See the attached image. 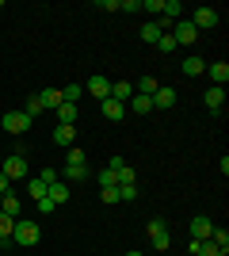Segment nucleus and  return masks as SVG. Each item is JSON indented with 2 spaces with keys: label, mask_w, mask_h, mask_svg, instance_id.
I'll return each instance as SVG.
<instances>
[{
  "label": "nucleus",
  "mask_w": 229,
  "mask_h": 256,
  "mask_svg": "<svg viewBox=\"0 0 229 256\" xmlns=\"http://www.w3.org/2000/svg\"><path fill=\"white\" fill-rule=\"evenodd\" d=\"M180 73L195 80V76H203V73H207V62H203L199 54H187V58H184V65H180Z\"/></svg>",
  "instance_id": "nucleus-10"
},
{
  "label": "nucleus",
  "mask_w": 229,
  "mask_h": 256,
  "mask_svg": "<svg viewBox=\"0 0 229 256\" xmlns=\"http://www.w3.org/2000/svg\"><path fill=\"white\" fill-rule=\"evenodd\" d=\"M180 16H184V4H180V0H164L161 20H164V23H172V20H180Z\"/></svg>",
  "instance_id": "nucleus-25"
},
{
  "label": "nucleus",
  "mask_w": 229,
  "mask_h": 256,
  "mask_svg": "<svg viewBox=\"0 0 229 256\" xmlns=\"http://www.w3.org/2000/svg\"><path fill=\"white\" fill-rule=\"evenodd\" d=\"M172 38H176V46H191L199 38V31L191 27V20H176V27H172Z\"/></svg>",
  "instance_id": "nucleus-7"
},
{
  "label": "nucleus",
  "mask_w": 229,
  "mask_h": 256,
  "mask_svg": "<svg viewBox=\"0 0 229 256\" xmlns=\"http://www.w3.org/2000/svg\"><path fill=\"white\" fill-rule=\"evenodd\" d=\"M38 180H42L46 188H50V184H57V180H61V172H57V168H38Z\"/></svg>",
  "instance_id": "nucleus-31"
},
{
  "label": "nucleus",
  "mask_w": 229,
  "mask_h": 256,
  "mask_svg": "<svg viewBox=\"0 0 229 256\" xmlns=\"http://www.w3.org/2000/svg\"><path fill=\"white\" fill-rule=\"evenodd\" d=\"M88 176H92V168H88V164H65V168H61V180H73V184H80V180H88Z\"/></svg>",
  "instance_id": "nucleus-16"
},
{
  "label": "nucleus",
  "mask_w": 229,
  "mask_h": 256,
  "mask_svg": "<svg viewBox=\"0 0 229 256\" xmlns=\"http://www.w3.org/2000/svg\"><path fill=\"white\" fill-rule=\"evenodd\" d=\"M80 96H84V84H65L61 88V100H65V104H76Z\"/></svg>",
  "instance_id": "nucleus-27"
},
{
  "label": "nucleus",
  "mask_w": 229,
  "mask_h": 256,
  "mask_svg": "<svg viewBox=\"0 0 229 256\" xmlns=\"http://www.w3.org/2000/svg\"><path fill=\"white\" fill-rule=\"evenodd\" d=\"M126 256H142V252H134V248H130V252H126Z\"/></svg>",
  "instance_id": "nucleus-41"
},
{
  "label": "nucleus",
  "mask_w": 229,
  "mask_h": 256,
  "mask_svg": "<svg viewBox=\"0 0 229 256\" xmlns=\"http://www.w3.org/2000/svg\"><path fill=\"white\" fill-rule=\"evenodd\" d=\"M46 199H54V206L69 203V184H65V180H57V184H50V192H46Z\"/></svg>",
  "instance_id": "nucleus-20"
},
{
  "label": "nucleus",
  "mask_w": 229,
  "mask_h": 256,
  "mask_svg": "<svg viewBox=\"0 0 229 256\" xmlns=\"http://www.w3.org/2000/svg\"><path fill=\"white\" fill-rule=\"evenodd\" d=\"M207 76H210V84H214V88H226V80H229V65H226V62L207 65Z\"/></svg>",
  "instance_id": "nucleus-14"
},
{
  "label": "nucleus",
  "mask_w": 229,
  "mask_h": 256,
  "mask_svg": "<svg viewBox=\"0 0 229 256\" xmlns=\"http://www.w3.org/2000/svg\"><path fill=\"white\" fill-rule=\"evenodd\" d=\"M99 111H103V118H111V122H122V118H126V104H119V100H103V104H99Z\"/></svg>",
  "instance_id": "nucleus-12"
},
{
  "label": "nucleus",
  "mask_w": 229,
  "mask_h": 256,
  "mask_svg": "<svg viewBox=\"0 0 229 256\" xmlns=\"http://www.w3.org/2000/svg\"><path fill=\"white\" fill-rule=\"evenodd\" d=\"M11 230H15V218H8V214L0 210V237H11Z\"/></svg>",
  "instance_id": "nucleus-33"
},
{
  "label": "nucleus",
  "mask_w": 229,
  "mask_h": 256,
  "mask_svg": "<svg viewBox=\"0 0 229 256\" xmlns=\"http://www.w3.org/2000/svg\"><path fill=\"white\" fill-rule=\"evenodd\" d=\"M176 88L172 84H157V92H153V111H157V107H161V111H168V107H176Z\"/></svg>",
  "instance_id": "nucleus-8"
},
{
  "label": "nucleus",
  "mask_w": 229,
  "mask_h": 256,
  "mask_svg": "<svg viewBox=\"0 0 229 256\" xmlns=\"http://www.w3.org/2000/svg\"><path fill=\"white\" fill-rule=\"evenodd\" d=\"M8 192H11V180L4 176V172H0V195H8Z\"/></svg>",
  "instance_id": "nucleus-40"
},
{
  "label": "nucleus",
  "mask_w": 229,
  "mask_h": 256,
  "mask_svg": "<svg viewBox=\"0 0 229 256\" xmlns=\"http://www.w3.org/2000/svg\"><path fill=\"white\" fill-rule=\"evenodd\" d=\"M46 192H50V188H46L38 176H27V195H31V199H46Z\"/></svg>",
  "instance_id": "nucleus-26"
},
{
  "label": "nucleus",
  "mask_w": 229,
  "mask_h": 256,
  "mask_svg": "<svg viewBox=\"0 0 229 256\" xmlns=\"http://www.w3.org/2000/svg\"><path fill=\"white\" fill-rule=\"evenodd\" d=\"M38 237H42V230H38V222H31V218H15V230H11V241L23 248L38 245Z\"/></svg>",
  "instance_id": "nucleus-1"
},
{
  "label": "nucleus",
  "mask_w": 229,
  "mask_h": 256,
  "mask_svg": "<svg viewBox=\"0 0 229 256\" xmlns=\"http://www.w3.org/2000/svg\"><path fill=\"white\" fill-rule=\"evenodd\" d=\"M23 111H27L31 118H38V115H42V104H38V96H31V100H27V107H23Z\"/></svg>",
  "instance_id": "nucleus-35"
},
{
  "label": "nucleus",
  "mask_w": 229,
  "mask_h": 256,
  "mask_svg": "<svg viewBox=\"0 0 229 256\" xmlns=\"http://www.w3.org/2000/svg\"><path fill=\"white\" fill-rule=\"evenodd\" d=\"M54 142L61 146V150H73L76 146V126H61V122H57L54 126Z\"/></svg>",
  "instance_id": "nucleus-15"
},
{
  "label": "nucleus",
  "mask_w": 229,
  "mask_h": 256,
  "mask_svg": "<svg viewBox=\"0 0 229 256\" xmlns=\"http://www.w3.org/2000/svg\"><path fill=\"white\" fill-rule=\"evenodd\" d=\"M164 31H168V23H164V20H149V23H142V38H145V42H153V46H157V38H161Z\"/></svg>",
  "instance_id": "nucleus-13"
},
{
  "label": "nucleus",
  "mask_w": 229,
  "mask_h": 256,
  "mask_svg": "<svg viewBox=\"0 0 229 256\" xmlns=\"http://www.w3.org/2000/svg\"><path fill=\"white\" fill-rule=\"evenodd\" d=\"M191 27H195V31L218 27V8H195V12H191Z\"/></svg>",
  "instance_id": "nucleus-5"
},
{
  "label": "nucleus",
  "mask_w": 229,
  "mask_h": 256,
  "mask_svg": "<svg viewBox=\"0 0 229 256\" xmlns=\"http://www.w3.org/2000/svg\"><path fill=\"white\" fill-rule=\"evenodd\" d=\"M0 8H4V0H0Z\"/></svg>",
  "instance_id": "nucleus-42"
},
{
  "label": "nucleus",
  "mask_w": 229,
  "mask_h": 256,
  "mask_svg": "<svg viewBox=\"0 0 229 256\" xmlns=\"http://www.w3.org/2000/svg\"><path fill=\"white\" fill-rule=\"evenodd\" d=\"M99 199L103 203H119V188H99Z\"/></svg>",
  "instance_id": "nucleus-36"
},
{
  "label": "nucleus",
  "mask_w": 229,
  "mask_h": 256,
  "mask_svg": "<svg viewBox=\"0 0 229 256\" xmlns=\"http://www.w3.org/2000/svg\"><path fill=\"white\" fill-rule=\"evenodd\" d=\"M76 115H80L76 104H61L57 107V122H61V126H76Z\"/></svg>",
  "instance_id": "nucleus-19"
},
{
  "label": "nucleus",
  "mask_w": 229,
  "mask_h": 256,
  "mask_svg": "<svg viewBox=\"0 0 229 256\" xmlns=\"http://www.w3.org/2000/svg\"><path fill=\"white\" fill-rule=\"evenodd\" d=\"M149 241L157 252H168V245H172V234H168V226L161 222V218H153L149 222Z\"/></svg>",
  "instance_id": "nucleus-4"
},
{
  "label": "nucleus",
  "mask_w": 229,
  "mask_h": 256,
  "mask_svg": "<svg viewBox=\"0 0 229 256\" xmlns=\"http://www.w3.org/2000/svg\"><path fill=\"white\" fill-rule=\"evenodd\" d=\"M34 203H38V214H54V210H57L54 199H34Z\"/></svg>",
  "instance_id": "nucleus-39"
},
{
  "label": "nucleus",
  "mask_w": 229,
  "mask_h": 256,
  "mask_svg": "<svg viewBox=\"0 0 229 256\" xmlns=\"http://www.w3.org/2000/svg\"><path fill=\"white\" fill-rule=\"evenodd\" d=\"M84 92H92V96H96L99 104H103V100L111 96V80H107L103 73H92V76L84 80Z\"/></svg>",
  "instance_id": "nucleus-6"
},
{
  "label": "nucleus",
  "mask_w": 229,
  "mask_h": 256,
  "mask_svg": "<svg viewBox=\"0 0 229 256\" xmlns=\"http://www.w3.org/2000/svg\"><path fill=\"white\" fill-rule=\"evenodd\" d=\"M210 241H214L218 252H229V230L226 226H214V230H210Z\"/></svg>",
  "instance_id": "nucleus-23"
},
{
  "label": "nucleus",
  "mask_w": 229,
  "mask_h": 256,
  "mask_svg": "<svg viewBox=\"0 0 229 256\" xmlns=\"http://www.w3.org/2000/svg\"><path fill=\"white\" fill-rule=\"evenodd\" d=\"M157 46H161V54H172V50H176V38H172V31H164L161 38H157Z\"/></svg>",
  "instance_id": "nucleus-32"
},
{
  "label": "nucleus",
  "mask_w": 229,
  "mask_h": 256,
  "mask_svg": "<svg viewBox=\"0 0 229 256\" xmlns=\"http://www.w3.org/2000/svg\"><path fill=\"white\" fill-rule=\"evenodd\" d=\"M138 199V184H122L119 188V203H134Z\"/></svg>",
  "instance_id": "nucleus-29"
},
{
  "label": "nucleus",
  "mask_w": 229,
  "mask_h": 256,
  "mask_svg": "<svg viewBox=\"0 0 229 256\" xmlns=\"http://www.w3.org/2000/svg\"><path fill=\"white\" fill-rule=\"evenodd\" d=\"M187 248H191V256H222L218 248H214V241H210V237H207V241H191Z\"/></svg>",
  "instance_id": "nucleus-24"
},
{
  "label": "nucleus",
  "mask_w": 229,
  "mask_h": 256,
  "mask_svg": "<svg viewBox=\"0 0 229 256\" xmlns=\"http://www.w3.org/2000/svg\"><path fill=\"white\" fill-rule=\"evenodd\" d=\"M222 256H229V252H222Z\"/></svg>",
  "instance_id": "nucleus-43"
},
{
  "label": "nucleus",
  "mask_w": 229,
  "mask_h": 256,
  "mask_svg": "<svg viewBox=\"0 0 229 256\" xmlns=\"http://www.w3.org/2000/svg\"><path fill=\"white\" fill-rule=\"evenodd\" d=\"M142 8H145V12H157V16H161V12H164V0H142Z\"/></svg>",
  "instance_id": "nucleus-38"
},
{
  "label": "nucleus",
  "mask_w": 229,
  "mask_h": 256,
  "mask_svg": "<svg viewBox=\"0 0 229 256\" xmlns=\"http://www.w3.org/2000/svg\"><path fill=\"white\" fill-rule=\"evenodd\" d=\"M0 210L8 214V218H19V210H23V203H19V195H4V199H0Z\"/></svg>",
  "instance_id": "nucleus-22"
},
{
  "label": "nucleus",
  "mask_w": 229,
  "mask_h": 256,
  "mask_svg": "<svg viewBox=\"0 0 229 256\" xmlns=\"http://www.w3.org/2000/svg\"><path fill=\"white\" fill-rule=\"evenodd\" d=\"M130 111H134V115H149V111H153V96L134 92V96H130Z\"/></svg>",
  "instance_id": "nucleus-21"
},
{
  "label": "nucleus",
  "mask_w": 229,
  "mask_h": 256,
  "mask_svg": "<svg viewBox=\"0 0 229 256\" xmlns=\"http://www.w3.org/2000/svg\"><path fill=\"white\" fill-rule=\"evenodd\" d=\"M99 188H119V184H115V172H111V168L99 172Z\"/></svg>",
  "instance_id": "nucleus-37"
},
{
  "label": "nucleus",
  "mask_w": 229,
  "mask_h": 256,
  "mask_svg": "<svg viewBox=\"0 0 229 256\" xmlns=\"http://www.w3.org/2000/svg\"><path fill=\"white\" fill-rule=\"evenodd\" d=\"M31 122L34 118L27 115V111H4V115H0V130H8V134H27Z\"/></svg>",
  "instance_id": "nucleus-2"
},
{
  "label": "nucleus",
  "mask_w": 229,
  "mask_h": 256,
  "mask_svg": "<svg viewBox=\"0 0 229 256\" xmlns=\"http://www.w3.org/2000/svg\"><path fill=\"white\" fill-rule=\"evenodd\" d=\"M210 230H214V222H210L207 214H195V218H191V241H207Z\"/></svg>",
  "instance_id": "nucleus-11"
},
{
  "label": "nucleus",
  "mask_w": 229,
  "mask_h": 256,
  "mask_svg": "<svg viewBox=\"0 0 229 256\" xmlns=\"http://www.w3.org/2000/svg\"><path fill=\"white\" fill-rule=\"evenodd\" d=\"M130 96H134L130 80H111V100H119V104H130Z\"/></svg>",
  "instance_id": "nucleus-18"
},
{
  "label": "nucleus",
  "mask_w": 229,
  "mask_h": 256,
  "mask_svg": "<svg viewBox=\"0 0 229 256\" xmlns=\"http://www.w3.org/2000/svg\"><path fill=\"white\" fill-rule=\"evenodd\" d=\"M115 184H119V188H122V184H138V180H134V168H130V164L115 168Z\"/></svg>",
  "instance_id": "nucleus-28"
},
{
  "label": "nucleus",
  "mask_w": 229,
  "mask_h": 256,
  "mask_svg": "<svg viewBox=\"0 0 229 256\" xmlns=\"http://www.w3.org/2000/svg\"><path fill=\"white\" fill-rule=\"evenodd\" d=\"M65 164H88L84 150H80V146H73V150H69V160H65Z\"/></svg>",
  "instance_id": "nucleus-34"
},
{
  "label": "nucleus",
  "mask_w": 229,
  "mask_h": 256,
  "mask_svg": "<svg viewBox=\"0 0 229 256\" xmlns=\"http://www.w3.org/2000/svg\"><path fill=\"white\" fill-rule=\"evenodd\" d=\"M134 92H142V96H153V92H157V76H142Z\"/></svg>",
  "instance_id": "nucleus-30"
},
{
  "label": "nucleus",
  "mask_w": 229,
  "mask_h": 256,
  "mask_svg": "<svg viewBox=\"0 0 229 256\" xmlns=\"http://www.w3.org/2000/svg\"><path fill=\"white\" fill-rule=\"evenodd\" d=\"M0 172H4L8 180H27V176H31V164H27V157H23V153H11V157H4Z\"/></svg>",
  "instance_id": "nucleus-3"
},
{
  "label": "nucleus",
  "mask_w": 229,
  "mask_h": 256,
  "mask_svg": "<svg viewBox=\"0 0 229 256\" xmlns=\"http://www.w3.org/2000/svg\"><path fill=\"white\" fill-rule=\"evenodd\" d=\"M203 104H207L210 115H222V107H226V88H207V96H203Z\"/></svg>",
  "instance_id": "nucleus-9"
},
{
  "label": "nucleus",
  "mask_w": 229,
  "mask_h": 256,
  "mask_svg": "<svg viewBox=\"0 0 229 256\" xmlns=\"http://www.w3.org/2000/svg\"><path fill=\"white\" fill-rule=\"evenodd\" d=\"M0 199H4V195H0Z\"/></svg>",
  "instance_id": "nucleus-44"
},
{
  "label": "nucleus",
  "mask_w": 229,
  "mask_h": 256,
  "mask_svg": "<svg viewBox=\"0 0 229 256\" xmlns=\"http://www.w3.org/2000/svg\"><path fill=\"white\" fill-rule=\"evenodd\" d=\"M38 104H42V111H46V107H54V111H57V107L65 104V100H61V88H42V92H38Z\"/></svg>",
  "instance_id": "nucleus-17"
}]
</instances>
